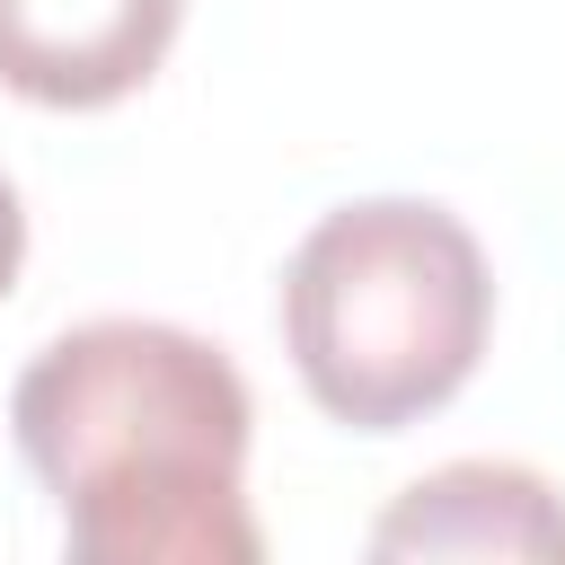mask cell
I'll return each mask as SVG.
<instances>
[{"mask_svg":"<svg viewBox=\"0 0 565 565\" xmlns=\"http://www.w3.org/2000/svg\"><path fill=\"white\" fill-rule=\"evenodd\" d=\"M9 433L62 503L79 565H256L247 512L256 397L238 362L168 318H88L35 344Z\"/></svg>","mask_w":565,"mask_h":565,"instance_id":"1","label":"cell"},{"mask_svg":"<svg viewBox=\"0 0 565 565\" xmlns=\"http://www.w3.org/2000/svg\"><path fill=\"white\" fill-rule=\"evenodd\" d=\"M494 335V274L477 230L424 194H362L309 221L282 265V353L309 406L344 433H406L441 415Z\"/></svg>","mask_w":565,"mask_h":565,"instance_id":"2","label":"cell"},{"mask_svg":"<svg viewBox=\"0 0 565 565\" xmlns=\"http://www.w3.org/2000/svg\"><path fill=\"white\" fill-rule=\"evenodd\" d=\"M185 0H0V88L53 115L124 106L159 79Z\"/></svg>","mask_w":565,"mask_h":565,"instance_id":"3","label":"cell"},{"mask_svg":"<svg viewBox=\"0 0 565 565\" xmlns=\"http://www.w3.org/2000/svg\"><path fill=\"white\" fill-rule=\"evenodd\" d=\"M371 556H468V565H565V494L521 459H450L388 494Z\"/></svg>","mask_w":565,"mask_h":565,"instance_id":"4","label":"cell"},{"mask_svg":"<svg viewBox=\"0 0 565 565\" xmlns=\"http://www.w3.org/2000/svg\"><path fill=\"white\" fill-rule=\"evenodd\" d=\"M18 265H26V203H18V185L0 177V300H9Z\"/></svg>","mask_w":565,"mask_h":565,"instance_id":"5","label":"cell"}]
</instances>
